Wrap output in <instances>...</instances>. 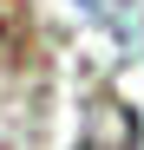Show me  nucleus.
<instances>
[{"label": "nucleus", "mask_w": 144, "mask_h": 150, "mask_svg": "<svg viewBox=\"0 0 144 150\" xmlns=\"http://www.w3.org/2000/svg\"><path fill=\"white\" fill-rule=\"evenodd\" d=\"M72 150H138V111L125 105V98L98 91L85 105V124H79V144Z\"/></svg>", "instance_id": "obj_1"}]
</instances>
